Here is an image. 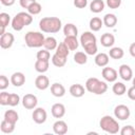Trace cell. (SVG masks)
<instances>
[{
    "label": "cell",
    "instance_id": "cell-1",
    "mask_svg": "<svg viewBox=\"0 0 135 135\" xmlns=\"http://www.w3.org/2000/svg\"><path fill=\"white\" fill-rule=\"evenodd\" d=\"M61 20L57 17H44L39 21V27L43 33H58L61 30Z\"/></svg>",
    "mask_w": 135,
    "mask_h": 135
},
{
    "label": "cell",
    "instance_id": "cell-2",
    "mask_svg": "<svg viewBox=\"0 0 135 135\" xmlns=\"http://www.w3.org/2000/svg\"><path fill=\"white\" fill-rule=\"evenodd\" d=\"M80 43L88 55L97 54V39L96 36L91 32H83L80 36Z\"/></svg>",
    "mask_w": 135,
    "mask_h": 135
},
{
    "label": "cell",
    "instance_id": "cell-3",
    "mask_svg": "<svg viewBox=\"0 0 135 135\" xmlns=\"http://www.w3.org/2000/svg\"><path fill=\"white\" fill-rule=\"evenodd\" d=\"M85 89L88 92L95 95H102L108 90V84L104 81H100L96 77H91L85 82Z\"/></svg>",
    "mask_w": 135,
    "mask_h": 135
},
{
    "label": "cell",
    "instance_id": "cell-4",
    "mask_svg": "<svg viewBox=\"0 0 135 135\" xmlns=\"http://www.w3.org/2000/svg\"><path fill=\"white\" fill-rule=\"evenodd\" d=\"M33 15H31L30 13H25V12H20L18 13L12 20V27L19 32L21 31L24 26L30 25L33 22Z\"/></svg>",
    "mask_w": 135,
    "mask_h": 135
},
{
    "label": "cell",
    "instance_id": "cell-5",
    "mask_svg": "<svg viewBox=\"0 0 135 135\" xmlns=\"http://www.w3.org/2000/svg\"><path fill=\"white\" fill-rule=\"evenodd\" d=\"M44 40H45V37L40 32L30 31L24 36L25 44L28 47H40L44 44Z\"/></svg>",
    "mask_w": 135,
    "mask_h": 135
},
{
    "label": "cell",
    "instance_id": "cell-6",
    "mask_svg": "<svg viewBox=\"0 0 135 135\" xmlns=\"http://www.w3.org/2000/svg\"><path fill=\"white\" fill-rule=\"evenodd\" d=\"M99 126H100L101 130H103L104 132H107L109 134H117L119 132L118 121H116L110 115H104L103 117H101V119L99 121Z\"/></svg>",
    "mask_w": 135,
    "mask_h": 135
},
{
    "label": "cell",
    "instance_id": "cell-7",
    "mask_svg": "<svg viewBox=\"0 0 135 135\" xmlns=\"http://www.w3.org/2000/svg\"><path fill=\"white\" fill-rule=\"evenodd\" d=\"M130 109L124 104H118L114 109V115L119 120H127L130 117Z\"/></svg>",
    "mask_w": 135,
    "mask_h": 135
},
{
    "label": "cell",
    "instance_id": "cell-8",
    "mask_svg": "<svg viewBox=\"0 0 135 135\" xmlns=\"http://www.w3.org/2000/svg\"><path fill=\"white\" fill-rule=\"evenodd\" d=\"M101 74H102V77L104 78V80L108 82H115L118 78L117 71L113 68H110V66H104L102 69Z\"/></svg>",
    "mask_w": 135,
    "mask_h": 135
},
{
    "label": "cell",
    "instance_id": "cell-9",
    "mask_svg": "<svg viewBox=\"0 0 135 135\" xmlns=\"http://www.w3.org/2000/svg\"><path fill=\"white\" fill-rule=\"evenodd\" d=\"M38 99L34 94H26L22 98V105L27 110H33L37 107Z\"/></svg>",
    "mask_w": 135,
    "mask_h": 135
},
{
    "label": "cell",
    "instance_id": "cell-10",
    "mask_svg": "<svg viewBox=\"0 0 135 135\" xmlns=\"http://www.w3.org/2000/svg\"><path fill=\"white\" fill-rule=\"evenodd\" d=\"M32 117H33V120L38 123V124H41V123H44L46 118H47V114H46V111L43 109V108H36L32 114Z\"/></svg>",
    "mask_w": 135,
    "mask_h": 135
},
{
    "label": "cell",
    "instance_id": "cell-11",
    "mask_svg": "<svg viewBox=\"0 0 135 135\" xmlns=\"http://www.w3.org/2000/svg\"><path fill=\"white\" fill-rule=\"evenodd\" d=\"M14 41H15V37H14V35L12 33H8V32L4 33L0 38V46L2 49H4V50L9 49L13 45Z\"/></svg>",
    "mask_w": 135,
    "mask_h": 135
},
{
    "label": "cell",
    "instance_id": "cell-12",
    "mask_svg": "<svg viewBox=\"0 0 135 135\" xmlns=\"http://www.w3.org/2000/svg\"><path fill=\"white\" fill-rule=\"evenodd\" d=\"M118 74L121 77V79L126 81H129L133 78V71L128 64H121L118 70Z\"/></svg>",
    "mask_w": 135,
    "mask_h": 135
},
{
    "label": "cell",
    "instance_id": "cell-13",
    "mask_svg": "<svg viewBox=\"0 0 135 135\" xmlns=\"http://www.w3.org/2000/svg\"><path fill=\"white\" fill-rule=\"evenodd\" d=\"M35 86L40 90V91H44L50 86V80L45 75H39L37 76V78L35 79Z\"/></svg>",
    "mask_w": 135,
    "mask_h": 135
},
{
    "label": "cell",
    "instance_id": "cell-14",
    "mask_svg": "<svg viewBox=\"0 0 135 135\" xmlns=\"http://www.w3.org/2000/svg\"><path fill=\"white\" fill-rule=\"evenodd\" d=\"M53 131L57 135H64V134H66V132H68V124H66V122L63 121V120H60V119L57 120L53 124Z\"/></svg>",
    "mask_w": 135,
    "mask_h": 135
},
{
    "label": "cell",
    "instance_id": "cell-15",
    "mask_svg": "<svg viewBox=\"0 0 135 135\" xmlns=\"http://www.w3.org/2000/svg\"><path fill=\"white\" fill-rule=\"evenodd\" d=\"M51 112H52V115L55 117V118H62L65 114V107L62 104V103H54L52 105V109H51Z\"/></svg>",
    "mask_w": 135,
    "mask_h": 135
},
{
    "label": "cell",
    "instance_id": "cell-16",
    "mask_svg": "<svg viewBox=\"0 0 135 135\" xmlns=\"http://www.w3.org/2000/svg\"><path fill=\"white\" fill-rule=\"evenodd\" d=\"M100 43L102 46L104 47H111L114 45L115 43V37L113 34H110V33H104L101 35L100 37Z\"/></svg>",
    "mask_w": 135,
    "mask_h": 135
},
{
    "label": "cell",
    "instance_id": "cell-17",
    "mask_svg": "<svg viewBox=\"0 0 135 135\" xmlns=\"http://www.w3.org/2000/svg\"><path fill=\"white\" fill-rule=\"evenodd\" d=\"M25 82V76L21 72H15L11 76V83L15 86H21Z\"/></svg>",
    "mask_w": 135,
    "mask_h": 135
},
{
    "label": "cell",
    "instance_id": "cell-18",
    "mask_svg": "<svg viewBox=\"0 0 135 135\" xmlns=\"http://www.w3.org/2000/svg\"><path fill=\"white\" fill-rule=\"evenodd\" d=\"M51 93L55 97H62L65 94V88L61 83L55 82L51 85Z\"/></svg>",
    "mask_w": 135,
    "mask_h": 135
},
{
    "label": "cell",
    "instance_id": "cell-19",
    "mask_svg": "<svg viewBox=\"0 0 135 135\" xmlns=\"http://www.w3.org/2000/svg\"><path fill=\"white\" fill-rule=\"evenodd\" d=\"M109 61H110V56L105 53H98L95 56V63H96V65H98L100 68L107 66Z\"/></svg>",
    "mask_w": 135,
    "mask_h": 135
},
{
    "label": "cell",
    "instance_id": "cell-20",
    "mask_svg": "<svg viewBox=\"0 0 135 135\" xmlns=\"http://www.w3.org/2000/svg\"><path fill=\"white\" fill-rule=\"evenodd\" d=\"M84 88L83 85L79 84V83H76V84H72L70 86V94L73 96V97H76V98H79V97H82L84 95Z\"/></svg>",
    "mask_w": 135,
    "mask_h": 135
},
{
    "label": "cell",
    "instance_id": "cell-21",
    "mask_svg": "<svg viewBox=\"0 0 135 135\" xmlns=\"http://www.w3.org/2000/svg\"><path fill=\"white\" fill-rule=\"evenodd\" d=\"M63 42L66 44V46L70 49V51H75L79 46V41L76 36H65Z\"/></svg>",
    "mask_w": 135,
    "mask_h": 135
},
{
    "label": "cell",
    "instance_id": "cell-22",
    "mask_svg": "<svg viewBox=\"0 0 135 135\" xmlns=\"http://www.w3.org/2000/svg\"><path fill=\"white\" fill-rule=\"evenodd\" d=\"M90 9L93 13H101L104 9V2L102 0H93L90 3Z\"/></svg>",
    "mask_w": 135,
    "mask_h": 135
},
{
    "label": "cell",
    "instance_id": "cell-23",
    "mask_svg": "<svg viewBox=\"0 0 135 135\" xmlns=\"http://www.w3.org/2000/svg\"><path fill=\"white\" fill-rule=\"evenodd\" d=\"M102 21L107 27H114L117 24V17L114 14H105Z\"/></svg>",
    "mask_w": 135,
    "mask_h": 135
},
{
    "label": "cell",
    "instance_id": "cell-24",
    "mask_svg": "<svg viewBox=\"0 0 135 135\" xmlns=\"http://www.w3.org/2000/svg\"><path fill=\"white\" fill-rule=\"evenodd\" d=\"M49 66H50V63L49 61L46 60H40V59H37L36 62H35V70L38 72V73H45L47 70H49Z\"/></svg>",
    "mask_w": 135,
    "mask_h": 135
},
{
    "label": "cell",
    "instance_id": "cell-25",
    "mask_svg": "<svg viewBox=\"0 0 135 135\" xmlns=\"http://www.w3.org/2000/svg\"><path fill=\"white\" fill-rule=\"evenodd\" d=\"M63 34L65 36H76L77 37V34H78V28L75 24L73 23H66L64 26H63Z\"/></svg>",
    "mask_w": 135,
    "mask_h": 135
},
{
    "label": "cell",
    "instance_id": "cell-26",
    "mask_svg": "<svg viewBox=\"0 0 135 135\" xmlns=\"http://www.w3.org/2000/svg\"><path fill=\"white\" fill-rule=\"evenodd\" d=\"M66 58L68 57H63V56H60V55H58V54L55 53L52 56V63L55 66H57V68H62L66 63Z\"/></svg>",
    "mask_w": 135,
    "mask_h": 135
},
{
    "label": "cell",
    "instance_id": "cell-27",
    "mask_svg": "<svg viewBox=\"0 0 135 135\" xmlns=\"http://www.w3.org/2000/svg\"><path fill=\"white\" fill-rule=\"evenodd\" d=\"M0 130L2 133H5V134H9V133H13L14 130H15V123H12L5 119H3L1 121V126H0Z\"/></svg>",
    "mask_w": 135,
    "mask_h": 135
},
{
    "label": "cell",
    "instance_id": "cell-28",
    "mask_svg": "<svg viewBox=\"0 0 135 135\" xmlns=\"http://www.w3.org/2000/svg\"><path fill=\"white\" fill-rule=\"evenodd\" d=\"M90 28L93 31V32H98L101 26L103 25V21L99 18V17H93L91 20H90Z\"/></svg>",
    "mask_w": 135,
    "mask_h": 135
},
{
    "label": "cell",
    "instance_id": "cell-29",
    "mask_svg": "<svg viewBox=\"0 0 135 135\" xmlns=\"http://www.w3.org/2000/svg\"><path fill=\"white\" fill-rule=\"evenodd\" d=\"M112 91H113V93H114L115 95L121 96V95H123V94L127 92V86H126L124 83L118 81V82H115V83L113 84Z\"/></svg>",
    "mask_w": 135,
    "mask_h": 135
},
{
    "label": "cell",
    "instance_id": "cell-30",
    "mask_svg": "<svg viewBox=\"0 0 135 135\" xmlns=\"http://www.w3.org/2000/svg\"><path fill=\"white\" fill-rule=\"evenodd\" d=\"M4 119L7 120V121H9V122H12V123H15L16 124V122L19 119V115H18V113L15 110H7L4 113Z\"/></svg>",
    "mask_w": 135,
    "mask_h": 135
},
{
    "label": "cell",
    "instance_id": "cell-31",
    "mask_svg": "<svg viewBox=\"0 0 135 135\" xmlns=\"http://www.w3.org/2000/svg\"><path fill=\"white\" fill-rule=\"evenodd\" d=\"M43 46H44L45 50H49V51L56 50L57 46H58V43H57L56 38H54V37H46L45 40H44Z\"/></svg>",
    "mask_w": 135,
    "mask_h": 135
},
{
    "label": "cell",
    "instance_id": "cell-32",
    "mask_svg": "<svg viewBox=\"0 0 135 135\" xmlns=\"http://www.w3.org/2000/svg\"><path fill=\"white\" fill-rule=\"evenodd\" d=\"M124 55V52L121 47H118V46H114L110 50L109 52V56L113 59H121Z\"/></svg>",
    "mask_w": 135,
    "mask_h": 135
},
{
    "label": "cell",
    "instance_id": "cell-33",
    "mask_svg": "<svg viewBox=\"0 0 135 135\" xmlns=\"http://www.w3.org/2000/svg\"><path fill=\"white\" fill-rule=\"evenodd\" d=\"M74 61L77 64H85L88 62V54L85 52H76L74 55Z\"/></svg>",
    "mask_w": 135,
    "mask_h": 135
},
{
    "label": "cell",
    "instance_id": "cell-34",
    "mask_svg": "<svg viewBox=\"0 0 135 135\" xmlns=\"http://www.w3.org/2000/svg\"><path fill=\"white\" fill-rule=\"evenodd\" d=\"M56 54L60 55V56H63V57H68L69 56V53H70V49L66 46V44L64 42H61L58 44L57 49H56Z\"/></svg>",
    "mask_w": 135,
    "mask_h": 135
},
{
    "label": "cell",
    "instance_id": "cell-35",
    "mask_svg": "<svg viewBox=\"0 0 135 135\" xmlns=\"http://www.w3.org/2000/svg\"><path fill=\"white\" fill-rule=\"evenodd\" d=\"M41 9H42L41 4L38 3V2H34L32 5H30V7L27 8V12L31 15H38V14H40Z\"/></svg>",
    "mask_w": 135,
    "mask_h": 135
},
{
    "label": "cell",
    "instance_id": "cell-36",
    "mask_svg": "<svg viewBox=\"0 0 135 135\" xmlns=\"http://www.w3.org/2000/svg\"><path fill=\"white\" fill-rule=\"evenodd\" d=\"M11 22V17L7 13H1L0 14V27H6Z\"/></svg>",
    "mask_w": 135,
    "mask_h": 135
},
{
    "label": "cell",
    "instance_id": "cell-37",
    "mask_svg": "<svg viewBox=\"0 0 135 135\" xmlns=\"http://www.w3.org/2000/svg\"><path fill=\"white\" fill-rule=\"evenodd\" d=\"M37 59H40V60H46V61H50V58H51V54L49 52V50H41L37 53L36 55Z\"/></svg>",
    "mask_w": 135,
    "mask_h": 135
},
{
    "label": "cell",
    "instance_id": "cell-38",
    "mask_svg": "<svg viewBox=\"0 0 135 135\" xmlns=\"http://www.w3.org/2000/svg\"><path fill=\"white\" fill-rule=\"evenodd\" d=\"M20 102V97L18 94H15V93H11L9 94V99H8V105L11 107H16L18 105Z\"/></svg>",
    "mask_w": 135,
    "mask_h": 135
},
{
    "label": "cell",
    "instance_id": "cell-39",
    "mask_svg": "<svg viewBox=\"0 0 135 135\" xmlns=\"http://www.w3.org/2000/svg\"><path fill=\"white\" fill-rule=\"evenodd\" d=\"M120 134L121 135H134L135 134V129L132 126H124L121 130H120Z\"/></svg>",
    "mask_w": 135,
    "mask_h": 135
},
{
    "label": "cell",
    "instance_id": "cell-40",
    "mask_svg": "<svg viewBox=\"0 0 135 135\" xmlns=\"http://www.w3.org/2000/svg\"><path fill=\"white\" fill-rule=\"evenodd\" d=\"M8 99H9V94L7 92H1L0 93V104L1 105H8Z\"/></svg>",
    "mask_w": 135,
    "mask_h": 135
},
{
    "label": "cell",
    "instance_id": "cell-41",
    "mask_svg": "<svg viewBox=\"0 0 135 135\" xmlns=\"http://www.w3.org/2000/svg\"><path fill=\"white\" fill-rule=\"evenodd\" d=\"M121 4V0H107V5L110 7V8H118Z\"/></svg>",
    "mask_w": 135,
    "mask_h": 135
},
{
    "label": "cell",
    "instance_id": "cell-42",
    "mask_svg": "<svg viewBox=\"0 0 135 135\" xmlns=\"http://www.w3.org/2000/svg\"><path fill=\"white\" fill-rule=\"evenodd\" d=\"M8 86V79L6 76L4 75H1L0 76V90H5L6 88Z\"/></svg>",
    "mask_w": 135,
    "mask_h": 135
},
{
    "label": "cell",
    "instance_id": "cell-43",
    "mask_svg": "<svg viewBox=\"0 0 135 135\" xmlns=\"http://www.w3.org/2000/svg\"><path fill=\"white\" fill-rule=\"evenodd\" d=\"M74 5L78 8H84L88 5V0H74Z\"/></svg>",
    "mask_w": 135,
    "mask_h": 135
},
{
    "label": "cell",
    "instance_id": "cell-44",
    "mask_svg": "<svg viewBox=\"0 0 135 135\" xmlns=\"http://www.w3.org/2000/svg\"><path fill=\"white\" fill-rule=\"evenodd\" d=\"M34 2H36V0H19L20 6L23 8H28L30 5H32Z\"/></svg>",
    "mask_w": 135,
    "mask_h": 135
},
{
    "label": "cell",
    "instance_id": "cell-45",
    "mask_svg": "<svg viewBox=\"0 0 135 135\" xmlns=\"http://www.w3.org/2000/svg\"><path fill=\"white\" fill-rule=\"evenodd\" d=\"M127 94H128V97H129L131 100H135V86L132 85V86L128 90Z\"/></svg>",
    "mask_w": 135,
    "mask_h": 135
},
{
    "label": "cell",
    "instance_id": "cell-46",
    "mask_svg": "<svg viewBox=\"0 0 135 135\" xmlns=\"http://www.w3.org/2000/svg\"><path fill=\"white\" fill-rule=\"evenodd\" d=\"M0 1L5 6H11V5H13L15 3V0H0Z\"/></svg>",
    "mask_w": 135,
    "mask_h": 135
},
{
    "label": "cell",
    "instance_id": "cell-47",
    "mask_svg": "<svg viewBox=\"0 0 135 135\" xmlns=\"http://www.w3.org/2000/svg\"><path fill=\"white\" fill-rule=\"evenodd\" d=\"M129 52H130L131 56L135 58V42H133V43L130 45V47H129Z\"/></svg>",
    "mask_w": 135,
    "mask_h": 135
},
{
    "label": "cell",
    "instance_id": "cell-48",
    "mask_svg": "<svg viewBox=\"0 0 135 135\" xmlns=\"http://www.w3.org/2000/svg\"><path fill=\"white\" fill-rule=\"evenodd\" d=\"M132 83H133V85L135 86V76H134V78H132Z\"/></svg>",
    "mask_w": 135,
    "mask_h": 135
}]
</instances>
